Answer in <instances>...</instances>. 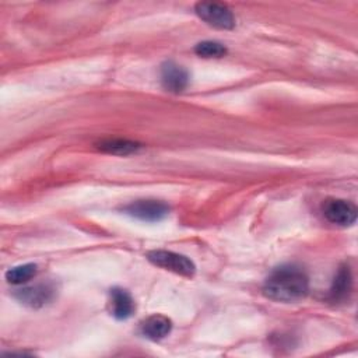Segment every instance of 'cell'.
I'll use <instances>...</instances> for the list:
<instances>
[{"instance_id":"obj_1","label":"cell","mask_w":358,"mask_h":358,"mask_svg":"<svg viewBox=\"0 0 358 358\" xmlns=\"http://www.w3.org/2000/svg\"><path fill=\"white\" fill-rule=\"evenodd\" d=\"M309 278L296 264H284L271 271L263 285V294L277 302H295L306 296Z\"/></svg>"},{"instance_id":"obj_2","label":"cell","mask_w":358,"mask_h":358,"mask_svg":"<svg viewBox=\"0 0 358 358\" xmlns=\"http://www.w3.org/2000/svg\"><path fill=\"white\" fill-rule=\"evenodd\" d=\"M194 13L210 27L218 29H232L235 17L228 6L215 1H199L194 6Z\"/></svg>"},{"instance_id":"obj_3","label":"cell","mask_w":358,"mask_h":358,"mask_svg":"<svg viewBox=\"0 0 358 358\" xmlns=\"http://www.w3.org/2000/svg\"><path fill=\"white\" fill-rule=\"evenodd\" d=\"M147 259L158 267L185 277H192L196 271V266L189 257L171 250H151L147 253Z\"/></svg>"},{"instance_id":"obj_4","label":"cell","mask_w":358,"mask_h":358,"mask_svg":"<svg viewBox=\"0 0 358 358\" xmlns=\"http://www.w3.org/2000/svg\"><path fill=\"white\" fill-rule=\"evenodd\" d=\"M123 211L140 221L158 222L169 214V206L159 200H136L123 207Z\"/></svg>"},{"instance_id":"obj_5","label":"cell","mask_w":358,"mask_h":358,"mask_svg":"<svg viewBox=\"0 0 358 358\" xmlns=\"http://www.w3.org/2000/svg\"><path fill=\"white\" fill-rule=\"evenodd\" d=\"M322 211L329 222L341 227L352 225L357 220V207L351 201L341 199L326 200L323 203Z\"/></svg>"},{"instance_id":"obj_6","label":"cell","mask_w":358,"mask_h":358,"mask_svg":"<svg viewBox=\"0 0 358 358\" xmlns=\"http://www.w3.org/2000/svg\"><path fill=\"white\" fill-rule=\"evenodd\" d=\"M161 83L171 92H182L189 85V73L175 62H165L161 66Z\"/></svg>"},{"instance_id":"obj_7","label":"cell","mask_w":358,"mask_h":358,"mask_svg":"<svg viewBox=\"0 0 358 358\" xmlns=\"http://www.w3.org/2000/svg\"><path fill=\"white\" fill-rule=\"evenodd\" d=\"M55 295V288L50 284H36L31 287L21 288L15 292V298L31 308H41Z\"/></svg>"},{"instance_id":"obj_8","label":"cell","mask_w":358,"mask_h":358,"mask_svg":"<svg viewBox=\"0 0 358 358\" xmlns=\"http://www.w3.org/2000/svg\"><path fill=\"white\" fill-rule=\"evenodd\" d=\"M136 310L131 295L123 288H112L109 292V312L117 320L129 319Z\"/></svg>"},{"instance_id":"obj_9","label":"cell","mask_w":358,"mask_h":358,"mask_svg":"<svg viewBox=\"0 0 358 358\" xmlns=\"http://www.w3.org/2000/svg\"><path fill=\"white\" fill-rule=\"evenodd\" d=\"M172 330V322L164 315H151L141 323V333L152 341L165 338Z\"/></svg>"},{"instance_id":"obj_10","label":"cell","mask_w":358,"mask_h":358,"mask_svg":"<svg viewBox=\"0 0 358 358\" xmlns=\"http://www.w3.org/2000/svg\"><path fill=\"white\" fill-rule=\"evenodd\" d=\"M96 148L112 155H130L137 152L141 148V144L126 138H106L99 141Z\"/></svg>"},{"instance_id":"obj_11","label":"cell","mask_w":358,"mask_h":358,"mask_svg":"<svg viewBox=\"0 0 358 358\" xmlns=\"http://www.w3.org/2000/svg\"><path fill=\"white\" fill-rule=\"evenodd\" d=\"M351 282H352V278H351V273H350V268L348 266H341L333 280V285L330 288V292H329V296L333 302H338V301H343L347 298L350 289H351Z\"/></svg>"},{"instance_id":"obj_12","label":"cell","mask_w":358,"mask_h":358,"mask_svg":"<svg viewBox=\"0 0 358 358\" xmlns=\"http://www.w3.org/2000/svg\"><path fill=\"white\" fill-rule=\"evenodd\" d=\"M35 274H36V266L34 263H25V264L15 266V267L10 268L6 273V280L10 284L20 285V284H24V282L29 281L31 278H34Z\"/></svg>"},{"instance_id":"obj_13","label":"cell","mask_w":358,"mask_h":358,"mask_svg":"<svg viewBox=\"0 0 358 358\" xmlns=\"http://www.w3.org/2000/svg\"><path fill=\"white\" fill-rule=\"evenodd\" d=\"M194 52L200 57H222L227 55V48L217 41H203L194 46Z\"/></svg>"}]
</instances>
